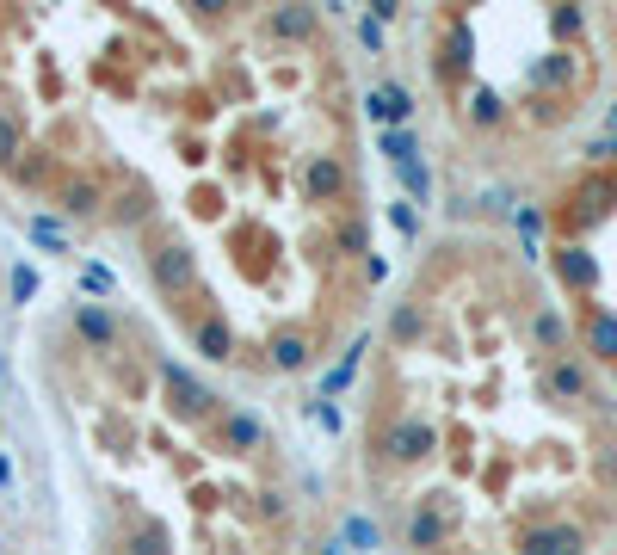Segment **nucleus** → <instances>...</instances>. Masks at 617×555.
<instances>
[{"label": "nucleus", "mask_w": 617, "mask_h": 555, "mask_svg": "<svg viewBox=\"0 0 617 555\" xmlns=\"http://www.w3.org/2000/svg\"><path fill=\"white\" fill-rule=\"evenodd\" d=\"M167 389L179 395V407H186V414H204V407H210V389L192 377V370H179V364H167Z\"/></svg>", "instance_id": "obj_1"}, {"label": "nucleus", "mask_w": 617, "mask_h": 555, "mask_svg": "<svg viewBox=\"0 0 617 555\" xmlns=\"http://www.w3.org/2000/svg\"><path fill=\"white\" fill-rule=\"evenodd\" d=\"M7 481H13V457H0V488H7Z\"/></svg>", "instance_id": "obj_18"}, {"label": "nucleus", "mask_w": 617, "mask_h": 555, "mask_svg": "<svg viewBox=\"0 0 617 555\" xmlns=\"http://www.w3.org/2000/svg\"><path fill=\"white\" fill-rule=\"evenodd\" d=\"M309 420H315V426H328V432L340 426V414H334V407H328V401H315V407H309Z\"/></svg>", "instance_id": "obj_14"}, {"label": "nucleus", "mask_w": 617, "mask_h": 555, "mask_svg": "<svg viewBox=\"0 0 617 555\" xmlns=\"http://www.w3.org/2000/svg\"><path fill=\"white\" fill-rule=\"evenodd\" d=\"M358 37H365V50H383V25L377 19H358Z\"/></svg>", "instance_id": "obj_12"}, {"label": "nucleus", "mask_w": 617, "mask_h": 555, "mask_svg": "<svg viewBox=\"0 0 617 555\" xmlns=\"http://www.w3.org/2000/svg\"><path fill=\"white\" fill-rule=\"evenodd\" d=\"M278 31H290V37L309 31V13H284V19H278Z\"/></svg>", "instance_id": "obj_17"}, {"label": "nucleus", "mask_w": 617, "mask_h": 555, "mask_svg": "<svg viewBox=\"0 0 617 555\" xmlns=\"http://www.w3.org/2000/svg\"><path fill=\"white\" fill-rule=\"evenodd\" d=\"M402 185H408V192H414V198L426 204V192H432V173H426L420 161H408V167H402Z\"/></svg>", "instance_id": "obj_10"}, {"label": "nucleus", "mask_w": 617, "mask_h": 555, "mask_svg": "<svg viewBox=\"0 0 617 555\" xmlns=\"http://www.w3.org/2000/svg\"><path fill=\"white\" fill-rule=\"evenodd\" d=\"M525 555H580L568 531H550V537H525Z\"/></svg>", "instance_id": "obj_5"}, {"label": "nucleus", "mask_w": 617, "mask_h": 555, "mask_svg": "<svg viewBox=\"0 0 617 555\" xmlns=\"http://www.w3.org/2000/svg\"><path fill=\"white\" fill-rule=\"evenodd\" d=\"M395 229H402V235H420V216H414L408 204H395Z\"/></svg>", "instance_id": "obj_13"}, {"label": "nucleus", "mask_w": 617, "mask_h": 555, "mask_svg": "<svg viewBox=\"0 0 617 555\" xmlns=\"http://www.w3.org/2000/svg\"><path fill=\"white\" fill-rule=\"evenodd\" d=\"M25 296H38V272H31V266H13V303H25Z\"/></svg>", "instance_id": "obj_11"}, {"label": "nucleus", "mask_w": 617, "mask_h": 555, "mask_svg": "<svg viewBox=\"0 0 617 555\" xmlns=\"http://www.w3.org/2000/svg\"><path fill=\"white\" fill-rule=\"evenodd\" d=\"M426 444H432V432L408 420V426H395V432H389V457H402V463H408V457H420V451H426Z\"/></svg>", "instance_id": "obj_2"}, {"label": "nucleus", "mask_w": 617, "mask_h": 555, "mask_svg": "<svg viewBox=\"0 0 617 555\" xmlns=\"http://www.w3.org/2000/svg\"><path fill=\"white\" fill-rule=\"evenodd\" d=\"M75 321H81V333H87V340H99V346H112V321H105L99 309H75Z\"/></svg>", "instance_id": "obj_8"}, {"label": "nucleus", "mask_w": 617, "mask_h": 555, "mask_svg": "<svg viewBox=\"0 0 617 555\" xmlns=\"http://www.w3.org/2000/svg\"><path fill=\"white\" fill-rule=\"evenodd\" d=\"M358 352H365V346H352V352H346V358H340V364L328 370V377H321V395H340V389L352 383V370H358Z\"/></svg>", "instance_id": "obj_6"}, {"label": "nucleus", "mask_w": 617, "mask_h": 555, "mask_svg": "<svg viewBox=\"0 0 617 555\" xmlns=\"http://www.w3.org/2000/svg\"><path fill=\"white\" fill-rule=\"evenodd\" d=\"M272 352H278V370H303V364H309V346L297 340V333H284Z\"/></svg>", "instance_id": "obj_7"}, {"label": "nucleus", "mask_w": 617, "mask_h": 555, "mask_svg": "<svg viewBox=\"0 0 617 555\" xmlns=\"http://www.w3.org/2000/svg\"><path fill=\"white\" fill-rule=\"evenodd\" d=\"M223 438L247 451V444H260V420H253V414H223Z\"/></svg>", "instance_id": "obj_3"}, {"label": "nucleus", "mask_w": 617, "mask_h": 555, "mask_svg": "<svg viewBox=\"0 0 617 555\" xmlns=\"http://www.w3.org/2000/svg\"><path fill=\"white\" fill-rule=\"evenodd\" d=\"M81 278H87V290H112V272H105V266H87Z\"/></svg>", "instance_id": "obj_15"}, {"label": "nucleus", "mask_w": 617, "mask_h": 555, "mask_svg": "<svg viewBox=\"0 0 617 555\" xmlns=\"http://www.w3.org/2000/svg\"><path fill=\"white\" fill-rule=\"evenodd\" d=\"M346 543L352 549H377V525L371 518H346Z\"/></svg>", "instance_id": "obj_9"}, {"label": "nucleus", "mask_w": 617, "mask_h": 555, "mask_svg": "<svg viewBox=\"0 0 617 555\" xmlns=\"http://www.w3.org/2000/svg\"><path fill=\"white\" fill-rule=\"evenodd\" d=\"M13 148H19V130H13V124H0V161H13Z\"/></svg>", "instance_id": "obj_16"}, {"label": "nucleus", "mask_w": 617, "mask_h": 555, "mask_svg": "<svg viewBox=\"0 0 617 555\" xmlns=\"http://www.w3.org/2000/svg\"><path fill=\"white\" fill-rule=\"evenodd\" d=\"M371 111H377V118H408L414 105H408L402 87H377V93H371Z\"/></svg>", "instance_id": "obj_4"}, {"label": "nucleus", "mask_w": 617, "mask_h": 555, "mask_svg": "<svg viewBox=\"0 0 617 555\" xmlns=\"http://www.w3.org/2000/svg\"><path fill=\"white\" fill-rule=\"evenodd\" d=\"M328 555H346V549H340V543H334V549H328Z\"/></svg>", "instance_id": "obj_19"}]
</instances>
